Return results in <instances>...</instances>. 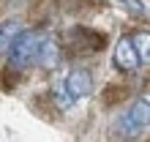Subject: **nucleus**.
<instances>
[{
	"mask_svg": "<svg viewBox=\"0 0 150 142\" xmlns=\"http://www.w3.org/2000/svg\"><path fill=\"white\" fill-rule=\"evenodd\" d=\"M66 41L71 44V47H76L79 52H98L104 47V36L87 30V28H74L71 33L66 36Z\"/></svg>",
	"mask_w": 150,
	"mask_h": 142,
	"instance_id": "obj_4",
	"label": "nucleus"
},
{
	"mask_svg": "<svg viewBox=\"0 0 150 142\" xmlns=\"http://www.w3.org/2000/svg\"><path fill=\"white\" fill-rule=\"evenodd\" d=\"M47 41V33L44 30H25L19 38H16L14 49L8 52V68L11 71H25L33 63H38V52Z\"/></svg>",
	"mask_w": 150,
	"mask_h": 142,
	"instance_id": "obj_2",
	"label": "nucleus"
},
{
	"mask_svg": "<svg viewBox=\"0 0 150 142\" xmlns=\"http://www.w3.org/2000/svg\"><path fill=\"white\" fill-rule=\"evenodd\" d=\"M147 126H150V101L137 99L123 115H117V120L112 123V134L120 142H131V139H137L142 134Z\"/></svg>",
	"mask_w": 150,
	"mask_h": 142,
	"instance_id": "obj_1",
	"label": "nucleus"
},
{
	"mask_svg": "<svg viewBox=\"0 0 150 142\" xmlns=\"http://www.w3.org/2000/svg\"><path fill=\"white\" fill-rule=\"evenodd\" d=\"M117 3L126 8L128 14H134V16H145V6H142V0H117Z\"/></svg>",
	"mask_w": 150,
	"mask_h": 142,
	"instance_id": "obj_10",
	"label": "nucleus"
},
{
	"mask_svg": "<svg viewBox=\"0 0 150 142\" xmlns=\"http://www.w3.org/2000/svg\"><path fill=\"white\" fill-rule=\"evenodd\" d=\"M52 101H55V107L57 109H71V107L76 104V96L66 87V82H63V77L55 82V87H52Z\"/></svg>",
	"mask_w": 150,
	"mask_h": 142,
	"instance_id": "obj_8",
	"label": "nucleus"
},
{
	"mask_svg": "<svg viewBox=\"0 0 150 142\" xmlns=\"http://www.w3.org/2000/svg\"><path fill=\"white\" fill-rule=\"evenodd\" d=\"M131 38H134V47H137V52H139L142 66H150V33H147V30H137Z\"/></svg>",
	"mask_w": 150,
	"mask_h": 142,
	"instance_id": "obj_9",
	"label": "nucleus"
},
{
	"mask_svg": "<svg viewBox=\"0 0 150 142\" xmlns=\"http://www.w3.org/2000/svg\"><path fill=\"white\" fill-rule=\"evenodd\" d=\"M57 60H60V47H57V41L52 36H47V41H44V47L38 52V66L44 71H52L57 66Z\"/></svg>",
	"mask_w": 150,
	"mask_h": 142,
	"instance_id": "obj_7",
	"label": "nucleus"
},
{
	"mask_svg": "<svg viewBox=\"0 0 150 142\" xmlns=\"http://www.w3.org/2000/svg\"><path fill=\"white\" fill-rule=\"evenodd\" d=\"M112 60H115V66H117L120 71H126V74H134V71L142 66V60H139V52H137L134 38H131V36H120V38H117Z\"/></svg>",
	"mask_w": 150,
	"mask_h": 142,
	"instance_id": "obj_3",
	"label": "nucleus"
},
{
	"mask_svg": "<svg viewBox=\"0 0 150 142\" xmlns=\"http://www.w3.org/2000/svg\"><path fill=\"white\" fill-rule=\"evenodd\" d=\"M22 33H25V22L19 19V16L0 19V55H8Z\"/></svg>",
	"mask_w": 150,
	"mask_h": 142,
	"instance_id": "obj_5",
	"label": "nucleus"
},
{
	"mask_svg": "<svg viewBox=\"0 0 150 142\" xmlns=\"http://www.w3.org/2000/svg\"><path fill=\"white\" fill-rule=\"evenodd\" d=\"M63 82H66L68 90L76 96V101L85 99V96L93 90V74L87 68H74V71H68V74H63Z\"/></svg>",
	"mask_w": 150,
	"mask_h": 142,
	"instance_id": "obj_6",
	"label": "nucleus"
}]
</instances>
